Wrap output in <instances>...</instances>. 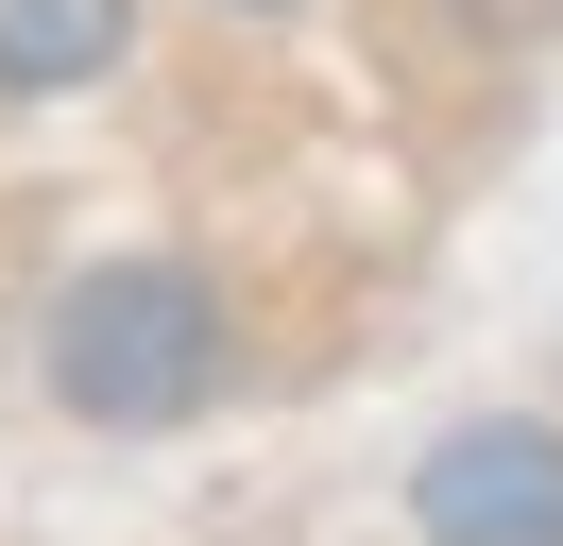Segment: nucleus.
I'll return each instance as SVG.
<instances>
[{"mask_svg": "<svg viewBox=\"0 0 563 546\" xmlns=\"http://www.w3.org/2000/svg\"><path fill=\"white\" fill-rule=\"evenodd\" d=\"M240 375V307L206 256H86L52 291V410L69 427H188Z\"/></svg>", "mask_w": 563, "mask_h": 546, "instance_id": "obj_1", "label": "nucleus"}, {"mask_svg": "<svg viewBox=\"0 0 563 546\" xmlns=\"http://www.w3.org/2000/svg\"><path fill=\"white\" fill-rule=\"evenodd\" d=\"M410 529L427 546H563V427L547 410H478L410 461Z\"/></svg>", "mask_w": 563, "mask_h": 546, "instance_id": "obj_2", "label": "nucleus"}, {"mask_svg": "<svg viewBox=\"0 0 563 546\" xmlns=\"http://www.w3.org/2000/svg\"><path fill=\"white\" fill-rule=\"evenodd\" d=\"M137 52V0H0V102H86Z\"/></svg>", "mask_w": 563, "mask_h": 546, "instance_id": "obj_3", "label": "nucleus"}, {"mask_svg": "<svg viewBox=\"0 0 563 546\" xmlns=\"http://www.w3.org/2000/svg\"><path fill=\"white\" fill-rule=\"evenodd\" d=\"M222 18H290V0H222Z\"/></svg>", "mask_w": 563, "mask_h": 546, "instance_id": "obj_4", "label": "nucleus"}]
</instances>
